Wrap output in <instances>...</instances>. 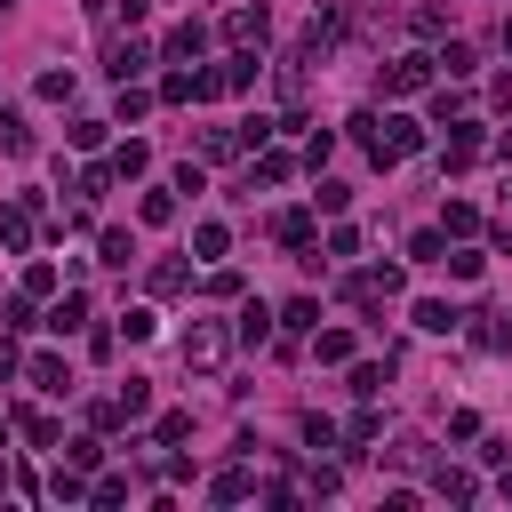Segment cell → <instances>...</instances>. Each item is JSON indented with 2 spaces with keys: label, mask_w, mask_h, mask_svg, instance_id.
I'll return each instance as SVG.
<instances>
[{
  "label": "cell",
  "mask_w": 512,
  "mask_h": 512,
  "mask_svg": "<svg viewBox=\"0 0 512 512\" xmlns=\"http://www.w3.org/2000/svg\"><path fill=\"white\" fill-rule=\"evenodd\" d=\"M224 352H232V328H224V320H192V328L176 336L184 376H216V368H224Z\"/></svg>",
  "instance_id": "1"
},
{
  "label": "cell",
  "mask_w": 512,
  "mask_h": 512,
  "mask_svg": "<svg viewBox=\"0 0 512 512\" xmlns=\"http://www.w3.org/2000/svg\"><path fill=\"white\" fill-rule=\"evenodd\" d=\"M312 64H320V48H312V40L280 48V56H272V96H280V104H304V88H312Z\"/></svg>",
  "instance_id": "2"
},
{
  "label": "cell",
  "mask_w": 512,
  "mask_h": 512,
  "mask_svg": "<svg viewBox=\"0 0 512 512\" xmlns=\"http://www.w3.org/2000/svg\"><path fill=\"white\" fill-rule=\"evenodd\" d=\"M224 40H232V48H264V40H272V8H264V0L224 8Z\"/></svg>",
  "instance_id": "3"
},
{
  "label": "cell",
  "mask_w": 512,
  "mask_h": 512,
  "mask_svg": "<svg viewBox=\"0 0 512 512\" xmlns=\"http://www.w3.org/2000/svg\"><path fill=\"white\" fill-rule=\"evenodd\" d=\"M32 240H40V200L24 192V200H8V208H0V248H8V256H24Z\"/></svg>",
  "instance_id": "4"
},
{
  "label": "cell",
  "mask_w": 512,
  "mask_h": 512,
  "mask_svg": "<svg viewBox=\"0 0 512 512\" xmlns=\"http://www.w3.org/2000/svg\"><path fill=\"white\" fill-rule=\"evenodd\" d=\"M432 72H440L432 56H392V64H384V96H424Z\"/></svg>",
  "instance_id": "5"
},
{
  "label": "cell",
  "mask_w": 512,
  "mask_h": 512,
  "mask_svg": "<svg viewBox=\"0 0 512 512\" xmlns=\"http://www.w3.org/2000/svg\"><path fill=\"white\" fill-rule=\"evenodd\" d=\"M144 64H152L144 40H112V48H104V72H112V80H144Z\"/></svg>",
  "instance_id": "6"
},
{
  "label": "cell",
  "mask_w": 512,
  "mask_h": 512,
  "mask_svg": "<svg viewBox=\"0 0 512 512\" xmlns=\"http://www.w3.org/2000/svg\"><path fill=\"white\" fill-rule=\"evenodd\" d=\"M416 144H424V128H416L408 112H384V168H392V160H408Z\"/></svg>",
  "instance_id": "7"
},
{
  "label": "cell",
  "mask_w": 512,
  "mask_h": 512,
  "mask_svg": "<svg viewBox=\"0 0 512 512\" xmlns=\"http://www.w3.org/2000/svg\"><path fill=\"white\" fill-rule=\"evenodd\" d=\"M40 328H56V336H80V328H88V296H80V288H64V296L48 304V320H40Z\"/></svg>",
  "instance_id": "8"
},
{
  "label": "cell",
  "mask_w": 512,
  "mask_h": 512,
  "mask_svg": "<svg viewBox=\"0 0 512 512\" xmlns=\"http://www.w3.org/2000/svg\"><path fill=\"white\" fill-rule=\"evenodd\" d=\"M280 336V312L272 304H240V328H232V344H272Z\"/></svg>",
  "instance_id": "9"
},
{
  "label": "cell",
  "mask_w": 512,
  "mask_h": 512,
  "mask_svg": "<svg viewBox=\"0 0 512 512\" xmlns=\"http://www.w3.org/2000/svg\"><path fill=\"white\" fill-rule=\"evenodd\" d=\"M24 384H32V392H72V368H64L56 352H32V360H24Z\"/></svg>",
  "instance_id": "10"
},
{
  "label": "cell",
  "mask_w": 512,
  "mask_h": 512,
  "mask_svg": "<svg viewBox=\"0 0 512 512\" xmlns=\"http://www.w3.org/2000/svg\"><path fill=\"white\" fill-rule=\"evenodd\" d=\"M384 464H400V472H424V464H432V440H424V432H392V440H384Z\"/></svg>",
  "instance_id": "11"
},
{
  "label": "cell",
  "mask_w": 512,
  "mask_h": 512,
  "mask_svg": "<svg viewBox=\"0 0 512 512\" xmlns=\"http://www.w3.org/2000/svg\"><path fill=\"white\" fill-rule=\"evenodd\" d=\"M432 496H448V504H472V496H480V480H472L464 464H432Z\"/></svg>",
  "instance_id": "12"
},
{
  "label": "cell",
  "mask_w": 512,
  "mask_h": 512,
  "mask_svg": "<svg viewBox=\"0 0 512 512\" xmlns=\"http://www.w3.org/2000/svg\"><path fill=\"white\" fill-rule=\"evenodd\" d=\"M408 320H416L424 336H448V328H464V312H456V304H440V296H424V304H416Z\"/></svg>",
  "instance_id": "13"
},
{
  "label": "cell",
  "mask_w": 512,
  "mask_h": 512,
  "mask_svg": "<svg viewBox=\"0 0 512 512\" xmlns=\"http://www.w3.org/2000/svg\"><path fill=\"white\" fill-rule=\"evenodd\" d=\"M312 360L320 368H344L352 360V328H312Z\"/></svg>",
  "instance_id": "14"
},
{
  "label": "cell",
  "mask_w": 512,
  "mask_h": 512,
  "mask_svg": "<svg viewBox=\"0 0 512 512\" xmlns=\"http://www.w3.org/2000/svg\"><path fill=\"white\" fill-rule=\"evenodd\" d=\"M384 384H392V352L384 360H352V400H376Z\"/></svg>",
  "instance_id": "15"
},
{
  "label": "cell",
  "mask_w": 512,
  "mask_h": 512,
  "mask_svg": "<svg viewBox=\"0 0 512 512\" xmlns=\"http://www.w3.org/2000/svg\"><path fill=\"white\" fill-rule=\"evenodd\" d=\"M432 64H440L448 80H472V72H480V48H472V40H448V48L432 56Z\"/></svg>",
  "instance_id": "16"
},
{
  "label": "cell",
  "mask_w": 512,
  "mask_h": 512,
  "mask_svg": "<svg viewBox=\"0 0 512 512\" xmlns=\"http://www.w3.org/2000/svg\"><path fill=\"white\" fill-rule=\"evenodd\" d=\"M296 176V160L288 152H256V168H248V192H264V184H288Z\"/></svg>",
  "instance_id": "17"
},
{
  "label": "cell",
  "mask_w": 512,
  "mask_h": 512,
  "mask_svg": "<svg viewBox=\"0 0 512 512\" xmlns=\"http://www.w3.org/2000/svg\"><path fill=\"white\" fill-rule=\"evenodd\" d=\"M312 328H320V304L312 296H288L280 304V336H312Z\"/></svg>",
  "instance_id": "18"
},
{
  "label": "cell",
  "mask_w": 512,
  "mask_h": 512,
  "mask_svg": "<svg viewBox=\"0 0 512 512\" xmlns=\"http://www.w3.org/2000/svg\"><path fill=\"white\" fill-rule=\"evenodd\" d=\"M112 184H120V168H112V160H96V168H80V176H72V192H80V200H104Z\"/></svg>",
  "instance_id": "19"
},
{
  "label": "cell",
  "mask_w": 512,
  "mask_h": 512,
  "mask_svg": "<svg viewBox=\"0 0 512 512\" xmlns=\"http://www.w3.org/2000/svg\"><path fill=\"white\" fill-rule=\"evenodd\" d=\"M272 232H280V248H312V208H288V216H272Z\"/></svg>",
  "instance_id": "20"
},
{
  "label": "cell",
  "mask_w": 512,
  "mask_h": 512,
  "mask_svg": "<svg viewBox=\"0 0 512 512\" xmlns=\"http://www.w3.org/2000/svg\"><path fill=\"white\" fill-rule=\"evenodd\" d=\"M224 248H232V224L200 216V224H192V256H224Z\"/></svg>",
  "instance_id": "21"
},
{
  "label": "cell",
  "mask_w": 512,
  "mask_h": 512,
  "mask_svg": "<svg viewBox=\"0 0 512 512\" xmlns=\"http://www.w3.org/2000/svg\"><path fill=\"white\" fill-rule=\"evenodd\" d=\"M128 256H136V240L112 224V232H96V264H112V272H128Z\"/></svg>",
  "instance_id": "22"
},
{
  "label": "cell",
  "mask_w": 512,
  "mask_h": 512,
  "mask_svg": "<svg viewBox=\"0 0 512 512\" xmlns=\"http://www.w3.org/2000/svg\"><path fill=\"white\" fill-rule=\"evenodd\" d=\"M472 344H488V352H512V312H480Z\"/></svg>",
  "instance_id": "23"
},
{
  "label": "cell",
  "mask_w": 512,
  "mask_h": 512,
  "mask_svg": "<svg viewBox=\"0 0 512 512\" xmlns=\"http://www.w3.org/2000/svg\"><path fill=\"white\" fill-rule=\"evenodd\" d=\"M200 48H208V24H200V16H184V24L168 32V56H200Z\"/></svg>",
  "instance_id": "24"
},
{
  "label": "cell",
  "mask_w": 512,
  "mask_h": 512,
  "mask_svg": "<svg viewBox=\"0 0 512 512\" xmlns=\"http://www.w3.org/2000/svg\"><path fill=\"white\" fill-rule=\"evenodd\" d=\"M352 144H368V160L384 168V112H360V120H352Z\"/></svg>",
  "instance_id": "25"
},
{
  "label": "cell",
  "mask_w": 512,
  "mask_h": 512,
  "mask_svg": "<svg viewBox=\"0 0 512 512\" xmlns=\"http://www.w3.org/2000/svg\"><path fill=\"white\" fill-rule=\"evenodd\" d=\"M440 232L472 240V232H480V208H472V200H448V208H440Z\"/></svg>",
  "instance_id": "26"
},
{
  "label": "cell",
  "mask_w": 512,
  "mask_h": 512,
  "mask_svg": "<svg viewBox=\"0 0 512 512\" xmlns=\"http://www.w3.org/2000/svg\"><path fill=\"white\" fill-rule=\"evenodd\" d=\"M208 496H216V504H240V496H256V480L232 464V472H216V480H208Z\"/></svg>",
  "instance_id": "27"
},
{
  "label": "cell",
  "mask_w": 512,
  "mask_h": 512,
  "mask_svg": "<svg viewBox=\"0 0 512 512\" xmlns=\"http://www.w3.org/2000/svg\"><path fill=\"white\" fill-rule=\"evenodd\" d=\"M152 104H160V96H152V88H136V80H120V120H128V128H136V120H144V112H152Z\"/></svg>",
  "instance_id": "28"
},
{
  "label": "cell",
  "mask_w": 512,
  "mask_h": 512,
  "mask_svg": "<svg viewBox=\"0 0 512 512\" xmlns=\"http://www.w3.org/2000/svg\"><path fill=\"white\" fill-rule=\"evenodd\" d=\"M312 208H320V216H344V208H352V184H336V176H320V192H312Z\"/></svg>",
  "instance_id": "29"
},
{
  "label": "cell",
  "mask_w": 512,
  "mask_h": 512,
  "mask_svg": "<svg viewBox=\"0 0 512 512\" xmlns=\"http://www.w3.org/2000/svg\"><path fill=\"white\" fill-rule=\"evenodd\" d=\"M16 424H24V440H32V448H56V440H64V432H56V416H40V408H24Z\"/></svg>",
  "instance_id": "30"
},
{
  "label": "cell",
  "mask_w": 512,
  "mask_h": 512,
  "mask_svg": "<svg viewBox=\"0 0 512 512\" xmlns=\"http://www.w3.org/2000/svg\"><path fill=\"white\" fill-rule=\"evenodd\" d=\"M176 440H192V416H184V408H168V416L152 424V448H176Z\"/></svg>",
  "instance_id": "31"
},
{
  "label": "cell",
  "mask_w": 512,
  "mask_h": 512,
  "mask_svg": "<svg viewBox=\"0 0 512 512\" xmlns=\"http://www.w3.org/2000/svg\"><path fill=\"white\" fill-rule=\"evenodd\" d=\"M32 304H40V296H24V288H16V296L0 304V328H8V336H16V328H40V320H32Z\"/></svg>",
  "instance_id": "32"
},
{
  "label": "cell",
  "mask_w": 512,
  "mask_h": 512,
  "mask_svg": "<svg viewBox=\"0 0 512 512\" xmlns=\"http://www.w3.org/2000/svg\"><path fill=\"white\" fill-rule=\"evenodd\" d=\"M0 152H16V160H24V152H32V128H24V120H16V112H8V104H0Z\"/></svg>",
  "instance_id": "33"
},
{
  "label": "cell",
  "mask_w": 512,
  "mask_h": 512,
  "mask_svg": "<svg viewBox=\"0 0 512 512\" xmlns=\"http://www.w3.org/2000/svg\"><path fill=\"white\" fill-rule=\"evenodd\" d=\"M40 96H48V104H72V64H48V72H40Z\"/></svg>",
  "instance_id": "34"
},
{
  "label": "cell",
  "mask_w": 512,
  "mask_h": 512,
  "mask_svg": "<svg viewBox=\"0 0 512 512\" xmlns=\"http://www.w3.org/2000/svg\"><path fill=\"white\" fill-rule=\"evenodd\" d=\"M200 152H208V160H232V152H240V128H200Z\"/></svg>",
  "instance_id": "35"
},
{
  "label": "cell",
  "mask_w": 512,
  "mask_h": 512,
  "mask_svg": "<svg viewBox=\"0 0 512 512\" xmlns=\"http://www.w3.org/2000/svg\"><path fill=\"white\" fill-rule=\"evenodd\" d=\"M440 256H448V232H416L408 240V264H440Z\"/></svg>",
  "instance_id": "36"
},
{
  "label": "cell",
  "mask_w": 512,
  "mask_h": 512,
  "mask_svg": "<svg viewBox=\"0 0 512 512\" xmlns=\"http://www.w3.org/2000/svg\"><path fill=\"white\" fill-rule=\"evenodd\" d=\"M184 280H192V272H184L176 256H168V264H152V296H184Z\"/></svg>",
  "instance_id": "37"
},
{
  "label": "cell",
  "mask_w": 512,
  "mask_h": 512,
  "mask_svg": "<svg viewBox=\"0 0 512 512\" xmlns=\"http://www.w3.org/2000/svg\"><path fill=\"white\" fill-rule=\"evenodd\" d=\"M48 496H56V504H80V496H88V480H80V464H64V472L48 480Z\"/></svg>",
  "instance_id": "38"
},
{
  "label": "cell",
  "mask_w": 512,
  "mask_h": 512,
  "mask_svg": "<svg viewBox=\"0 0 512 512\" xmlns=\"http://www.w3.org/2000/svg\"><path fill=\"white\" fill-rule=\"evenodd\" d=\"M408 32H424V40H440V32H448V8H432V0H424V8L408 16Z\"/></svg>",
  "instance_id": "39"
},
{
  "label": "cell",
  "mask_w": 512,
  "mask_h": 512,
  "mask_svg": "<svg viewBox=\"0 0 512 512\" xmlns=\"http://www.w3.org/2000/svg\"><path fill=\"white\" fill-rule=\"evenodd\" d=\"M104 128H112V120H96V112H80V120H72V144H80V152H96V144H104Z\"/></svg>",
  "instance_id": "40"
},
{
  "label": "cell",
  "mask_w": 512,
  "mask_h": 512,
  "mask_svg": "<svg viewBox=\"0 0 512 512\" xmlns=\"http://www.w3.org/2000/svg\"><path fill=\"white\" fill-rule=\"evenodd\" d=\"M112 168H120V176H144V168H152V152H144V144H136V136H128V144H120V152H112Z\"/></svg>",
  "instance_id": "41"
},
{
  "label": "cell",
  "mask_w": 512,
  "mask_h": 512,
  "mask_svg": "<svg viewBox=\"0 0 512 512\" xmlns=\"http://www.w3.org/2000/svg\"><path fill=\"white\" fill-rule=\"evenodd\" d=\"M440 264H448V272H456V280H480V264H488V256H480V248H448V256H440Z\"/></svg>",
  "instance_id": "42"
},
{
  "label": "cell",
  "mask_w": 512,
  "mask_h": 512,
  "mask_svg": "<svg viewBox=\"0 0 512 512\" xmlns=\"http://www.w3.org/2000/svg\"><path fill=\"white\" fill-rule=\"evenodd\" d=\"M24 296H56V264L32 256V264H24Z\"/></svg>",
  "instance_id": "43"
},
{
  "label": "cell",
  "mask_w": 512,
  "mask_h": 512,
  "mask_svg": "<svg viewBox=\"0 0 512 512\" xmlns=\"http://www.w3.org/2000/svg\"><path fill=\"white\" fill-rule=\"evenodd\" d=\"M64 464H80V472H88V464H104V448L80 432V440H64Z\"/></svg>",
  "instance_id": "44"
},
{
  "label": "cell",
  "mask_w": 512,
  "mask_h": 512,
  "mask_svg": "<svg viewBox=\"0 0 512 512\" xmlns=\"http://www.w3.org/2000/svg\"><path fill=\"white\" fill-rule=\"evenodd\" d=\"M160 104H192V72H168L160 80Z\"/></svg>",
  "instance_id": "45"
},
{
  "label": "cell",
  "mask_w": 512,
  "mask_h": 512,
  "mask_svg": "<svg viewBox=\"0 0 512 512\" xmlns=\"http://www.w3.org/2000/svg\"><path fill=\"white\" fill-rule=\"evenodd\" d=\"M176 216V192H144V224H168Z\"/></svg>",
  "instance_id": "46"
},
{
  "label": "cell",
  "mask_w": 512,
  "mask_h": 512,
  "mask_svg": "<svg viewBox=\"0 0 512 512\" xmlns=\"http://www.w3.org/2000/svg\"><path fill=\"white\" fill-rule=\"evenodd\" d=\"M152 328H160V320H152V312H120V336H128V344H144V336H152Z\"/></svg>",
  "instance_id": "47"
},
{
  "label": "cell",
  "mask_w": 512,
  "mask_h": 512,
  "mask_svg": "<svg viewBox=\"0 0 512 512\" xmlns=\"http://www.w3.org/2000/svg\"><path fill=\"white\" fill-rule=\"evenodd\" d=\"M120 408H128V416H144V408H152V392H144V376H128V384H120Z\"/></svg>",
  "instance_id": "48"
},
{
  "label": "cell",
  "mask_w": 512,
  "mask_h": 512,
  "mask_svg": "<svg viewBox=\"0 0 512 512\" xmlns=\"http://www.w3.org/2000/svg\"><path fill=\"white\" fill-rule=\"evenodd\" d=\"M88 496H96V504H128V480H120V472H104V480H96Z\"/></svg>",
  "instance_id": "49"
},
{
  "label": "cell",
  "mask_w": 512,
  "mask_h": 512,
  "mask_svg": "<svg viewBox=\"0 0 512 512\" xmlns=\"http://www.w3.org/2000/svg\"><path fill=\"white\" fill-rule=\"evenodd\" d=\"M480 464H496V472H504V464H512V440H504V432H488V440H480Z\"/></svg>",
  "instance_id": "50"
},
{
  "label": "cell",
  "mask_w": 512,
  "mask_h": 512,
  "mask_svg": "<svg viewBox=\"0 0 512 512\" xmlns=\"http://www.w3.org/2000/svg\"><path fill=\"white\" fill-rule=\"evenodd\" d=\"M8 376H24V352H16L8 336H0V384H8Z\"/></svg>",
  "instance_id": "51"
},
{
  "label": "cell",
  "mask_w": 512,
  "mask_h": 512,
  "mask_svg": "<svg viewBox=\"0 0 512 512\" xmlns=\"http://www.w3.org/2000/svg\"><path fill=\"white\" fill-rule=\"evenodd\" d=\"M488 152H496V160H512V128H496V136H488Z\"/></svg>",
  "instance_id": "52"
},
{
  "label": "cell",
  "mask_w": 512,
  "mask_h": 512,
  "mask_svg": "<svg viewBox=\"0 0 512 512\" xmlns=\"http://www.w3.org/2000/svg\"><path fill=\"white\" fill-rule=\"evenodd\" d=\"M504 504H512V464H504Z\"/></svg>",
  "instance_id": "53"
},
{
  "label": "cell",
  "mask_w": 512,
  "mask_h": 512,
  "mask_svg": "<svg viewBox=\"0 0 512 512\" xmlns=\"http://www.w3.org/2000/svg\"><path fill=\"white\" fill-rule=\"evenodd\" d=\"M504 56H512V24H504Z\"/></svg>",
  "instance_id": "54"
},
{
  "label": "cell",
  "mask_w": 512,
  "mask_h": 512,
  "mask_svg": "<svg viewBox=\"0 0 512 512\" xmlns=\"http://www.w3.org/2000/svg\"><path fill=\"white\" fill-rule=\"evenodd\" d=\"M0 440H8V416H0Z\"/></svg>",
  "instance_id": "55"
},
{
  "label": "cell",
  "mask_w": 512,
  "mask_h": 512,
  "mask_svg": "<svg viewBox=\"0 0 512 512\" xmlns=\"http://www.w3.org/2000/svg\"><path fill=\"white\" fill-rule=\"evenodd\" d=\"M8 8H16V0H0V16H8Z\"/></svg>",
  "instance_id": "56"
}]
</instances>
